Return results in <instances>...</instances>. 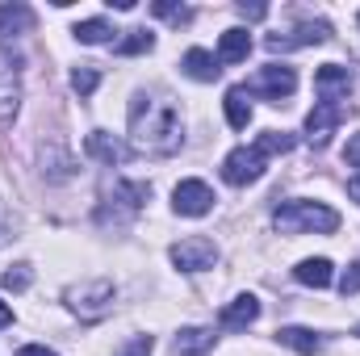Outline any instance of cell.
Here are the masks:
<instances>
[{
  "label": "cell",
  "mask_w": 360,
  "mask_h": 356,
  "mask_svg": "<svg viewBox=\"0 0 360 356\" xmlns=\"http://www.w3.org/2000/svg\"><path fill=\"white\" fill-rule=\"evenodd\" d=\"M151 13L164 17V21H172V25H188V21H193V8H188V4H172V0H155Z\"/></svg>",
  "instance_id": "cell-23"
},
{
  "label": "cell",
  "mask_w": 360,
  "mask_h": 356,
  "mask_svg": "<svg viewBox=\"0 0 360 356\" xmlns=\"http://www.w3.org/2000/svg\"><path fill=\"white\" fill-rule=\"evenodd\" d=\"M272 227L281 235H310V231L314 235H331L340 227V214L331 205H323V201H285V205H276Z\"/></svg>",
  "instance_id": "cell-2"
},
{
  "label": "cell",
  "mask_w": 360,
  "mask_h": 356,
  "mask_svg": "<svg viewBox=\"0 0 360 356\" xmlns=\"http://www.w3.org/2000/svg\"><path fill=\"white\" fill-rule=\"evenodd\" d=\"M256 147H260L264 155H276V151H289V147H293V134H285V130H264V134L256 139Z\"/></svg>",
  "instance_id": "cell-24"
},
{
  "label": "cell",
  "mask_w": 360,
  "mask_h": 356,
  "mask_svg": "<svg viewBox=\"0 0 360 356\" xmlns=\"http://www.w3.org/2000/svg\"><path fill=\"white\" fill-rule=\"evenodd\" d=\"M340 289H344V298H348V293H360V260L340 276Z\"/></svg>",
  "instance_id": "cell-28"
},
{
  "label": "cell",
  "mask_w": 360,
  "mask_h": 356,
  "mask_svg": "<svg viewBox=\"0 0 360 356\" xmlns=\"http://www.w3.org/2000/svg\"><path fill=\"white\" fill-rule=\"evenodd\" d=\"M276 340H281L285 348L302 352V356H314L319 348H323V336H314L310 327H281V331H276Z\"/></svg>",
  "instance_id": "cell-17"
},
{
  "label": "cell",
  "mask_w": 360,
  "mask_h": 356,
  "mask_svg": "<svg viewBox=\"0 0 360 356\" xmlns=\"http://www.w3.org/2000/svg\"><path fill=\"white\" fill-rule=\"evenodd\" d=\"M331 38V25L327 21H306V25H297L293 34H272L269 38V51H293V46H319V42H327Z\"/></svg>",
  "instance_id": "cell-9"
},
{
  "label": "cell",
  "mask_w": 360,
  "mask_h": 356,
  "mask_svg": "<svg viewBox=\"0 0 360 356\" xmlns=\"http://www.w3.org/2000/svg\"><path fill=\"white\" fill-rule=\"evenodd\" d=\"M34 30V8L30 4H0V34H30Z\"/></svg>",
  "instance_id": "cell-16"
},
{
  "label": "cell",
  "mask_w": 360,
  "mask_h": 356,
  "mask_svg": "<svg viewBox=\"0 0 360 356\" xmlns=\"http://www.w3.org/2000/svg\"><path fill=\"white\" fill-rule=\"evenodd\" d=\"M214 260H218V248L205 235H188V239L172 243V265L180 272H205V268H214Z\"/></svg>",
  "instance_id": "cell-6"
},
{
  "label": "cell",
  "mask_w": 360,
  "mask_h": 356,
  "mask_svg": "<svg viewBox=\"0 0 360 356\" xmlns=\"http://www.w3.org/2000/svg\"><path fill=\"white\" fill-rule=\"evenodd\" d=\"M80 42H89V46H101V42H113V30L101 21V17H89V21H80L76 30H72Z\"/></svg>",
  "instance_id": "cell-21"
},
{
  "label": "cell",
  "mask_w": 360,
  "mask_h": 356,
  "mask_svg": "<svg viewBox=\"0 0 360 356\" xmlns=\"http://www.w3.org/2000/svg\"><path fill=\"white\" fill-rule=\"evenodd\" d=\"M151 348H155V340H151V336H134V340H130L117 356H151Z\"/></svg>",
  "instance_id": "cell-27"
},
{
  "label": "cell",
  "mask_w": 360,
  "mask_h": 356,
  "mask_svg": "<svg viewBox=\"0 0 360 356\" xmlns=\"http://www.w3.org/2000/svg\"><path fill=\"white\" fill-rule=\"evenodd\" d=\"M4 289H13V293H21V289H30V281H34V272H30V265H13L4 276Z\"/></svg>",
  "instance_id": "cell-26"
},
{
  "label": "cell",
  "mask_w": 360,
  "mask_h": 356,
  "mask_svg": "<svg viewBox=\"0 0 360 356\" xmlns=\"http://www.w3.org/2000/svg\"><path fill=\"white\" fill-rule=\"evenodd\" d=\"M155 46V34L151 30H126V38L117 42V55H143Z\"/></svg>",
  "instance_id": "cell-22"
},
{
  "label": "cell",
  "mask_w": 360,
  "mask_h": 356,
  "mask_svg": "<svg viewBox=\"0 0 360 356\" xmlns=\"http://www.w3.org/2000/svg\"><path fill=\"white\" fill-rule=\"evenodd\" d=\"M314 92H319V101L340 105V96H348V92H352V72H348V68H340V63L319 68V72H314Z\"/></svg>",
  "instance_id": "cell-10"
},
{
  "label": "cell",
  "mask_w": 360,
  "mask_h": 356,
  "mask_svg": "<svg viewBox=\"0 0 360 356\" xmlns=\"http://www.w3.org/2000/svg\"><path fill=\"white\" fill-rule=\"evenodd\" d=\"M264 164H269V155L252 143V147H235L226 160H222V180L226 184H256V180L264 177Z\"/></svg>",
  "instance_id": "cell-4"
},
{
  "label": "cell",
  "mask_w": 360,
  "mask_h": 356,
  "mask_svg": "<svg viewBox=\"0 0 360 356\" xmlns=\"http://www.w3.org/2000/svg\"><path fill=\"white\" fill-rule=\"evenodd\" d=\"M17 356H59V352H51V348H42V344H25Z\"/></svg>",
  "instance_id": "cell-31"
},
{
  "label": "cell",
  "mask_w": 360,
  "mask_h": 356,
  "mask_svg": "<svg viewBox=\"0 0 360 356\" xmlns=\"http://www.w3.org/2000/svg\"><path fill=\"white\" fill-rule=\"evenodd\" d=\"M184 72H188L193 80L210 84V80H218V76H222V63H218V55H210V51L193 46V51H184Z\"/></svg>",
  "instance_id": "cell-14"
},
{
  "label": "cell",
  "mask_w": 360,
  "mask_h": 356,
  "mask_svg": "<svg viewBox=\"0 0 360 356\" xmlns=\"http://www.w3.org/2000/svg\"><path fill=\"white\" fill-rule=\"evenodd\" d=\"M68 306L84 319H101L109 306H113V281H89V285H72L68 289Z\"/></svg>",
  "instance_id": "cell-5"
},
{
  "label": "cell",
  "mask_w": 360,
  "mask_h": 356,
  "mask_svg": "<svg viewBox=\"0 0 360 356\" xmlns=\"http://www.w3.org/2000/svg\"><path fill=\"white\" fill-rule=\"evenodd\" d=\"M226 122L235 126V130H248V122H252V101H248V92L243 89H226Z\"/></svg>",
  "instance_id": "cell-20"
},
{
  "label": "cell",
  "mask_w": 360,
  "mask_h": 356,
  "mask_svg": "<svg viewBox=\"0 0 360 356\" xmlns=\"http://www.w3.org/2000/svg\"><path fill=\"white\" fill-rule=\"evenodd\" d=\"M293 276L302 281V285H310V289H327L331 285V260H323V256H314V260H302V265L293 268Z\"/></svg>",
  "instance_id": "cell-19"
},
{
  "label": "cell",
  "mask_w": 360,
  "mask_h": 356,
  "mask_svg": "<svg viewBox=\"0 0 360 356\" xmlns=\"http://www.w3.org/2000/svg\"><path fill=\"white\" fill-rule=\"evenodd\" d=\"M293 89H297V76H293V68H285V63H269V68H260V72L243 84L248 96H264V101H272V105L289 101Z\"/></svg>",
  "instance_id": "cell-3"
},
{
  "label": "cell",
  "mask_w": 360,
  "mask_h": 356,
  "mask_svg": "<svg viewBox=\"0 0 360 356\" xmlns=\"http://www.w3.org/2000/svg\"><path fill=\"white\" fill-rule=\"evenodd\" d=\"M96 84H101V72H96V68H76V72H72V89L80 92V96H92Z\"/></svg>",
  "instance_id": "cell-25"
},
{
  "label": "cell",
  "mask_w": 360,
  "mask_h": 356,
  "mask_svg": "<svg viewBox=\"0 0 360 356\" xmlns=\"http://www.w3.org/2000/svg\"><path fill=\"white\" fill-rule=\"evenodd\" d=\"M348 197H352V201H360V177L348 180Z\"/></svg>",
  "instance_id": "cell-32"
},
{
  "label": "cell",
  "mask_w": 360,
  "mask_h": 356,
  "mask_svg": "<svg viewBox=\"0 0 360 356\" xmlns=\"http://www.w3.org/2000/svg\"><path fill=\"white\" fill-rule=\"evenodd\" d=\"M214 348V331L210 327H184L176 336V356H205Z\"/></svg>",
  "instance_id": "cell-18"
},
{
  "label": "cell",
  "mask_w": 360,
  "mask_h": 356,
  "mask_svg": "<svg viewBox=\"0 0 360 356\" xmlns=\"http://www.w3.org/2000/svg\"><path fill=\"white\" fill-rule=\"evenodd\" d=\"M248 51H252V34L235 25V30H226L222 42H218V63H243Z\"/></svg>",
  "instance_id": "cell-15"
},
{
  "label": "cell",
  "mask_w": 360,
  "mask_h": 356,
  "mask_svg": "<svg viewBox=\"0 0 360 356\" xmlns=\"http://www.w3.org/2000/svg\"><path fill=\"white\" fill-rule=\"evenodd\" d=\"M84 151H89L92 160H101V164H122V160L130 155V147L117 143V139L105 134V130H92L89 139H84Z\"/></svg>",
  "instance_id": "cell-13"
},
{
  "label": "cell",
  "mask_w": 360,
  "mask_h": 356,
  "mask_svg": "<svg viewBox=\"0 0 360 356\" xmlns=\"http://www.w3.org/2000/svg\"><path fill=\"white\" fill-rule=\"evenodd\" d=\"M239 13H243L248 21H260V17H269V8H264V4H239Z\"/></svg>",
  "instance_id": "cell-30"
},
{
  "label": "cell",
  "mask_w": 360,
  "mask_h": 356,
  "mask_svg": "<svg viewBox=\"0 0 360 356\" xmlns=\"http://www.w3.org/2000/svg\"><path fill=\"white\" fill-rule=\"evenodd\" d=\"M340 122H344V109L331 105V101H319V105L310 109V117H306V139H310V147H327Z\"/></svg>",
  "instance_id": "cell-8"
},
{
  "label": "cell",
  "mask_w": 360,
  "mask_h": 356,
  "mask_svg": "<svg viewBox=\"0 0 360 356\" xmlns=\"http://www.w3.org/2000/svg\"><path fill=\"white\" fill-rule=\"evenodd\" d=\"M130 147L143 155H176L184 147V117L176 101L139 92L130 101Z\"/></svg>",
  "instance_id": "cell-1"
},
{
  "label": "cell",
  "mask_w": 360,
  "mask_h": 356,
  "mask_svg": "<svg viewBox=\"0 0 360 356\" xmlns=\"http://www.w3.org/2000/svg\"><path fill=\"white\" fill-rule=\"evenodd\" d=\"M344 160H348L352 168H360V134H352V139H348V151H344Z\"/></svg>",
  "instance_id": "cell-29"
},
{
  "label": "cell",
  "mask_w": 360,
  "mask_h": 356,
  "mask_svg": "<svg viewBox=\"0 0 360 356\" xmlns=\"http://www.w3.org/2000/svg\"><path fill=\"white\" fill-rule=\"evenodd\" d=\"M256 319H260V302H256L252 293H239V298H235V302H226V306H222V314H218V323H222L226 331H248Z\"/></svg>",
  "instance_id": "cell-12"
},
{
  "label": "cell",
  "mask_w": 360,
  "mask_h": 356,
  "mask_svg": "<svg viewBox=\"0 0 360 356\" xmlns=\"http://www.w3.org/2000/svg\"><path fill=\"white\" fill-rule=\"evenodd\" d=\"M172 205H176V214H184V218H201V214L214 210V189L205 180H180L176 193H172Z\"/></svg>",
  "instance_id": "cell-7"
},
{
  "label": "cell",
  "mask_w": 360,
  "mask_h": 356,
  "mask_svg": "<svg viewBox=\"0 0 360 356\" xmlns=\"http://www.w3.org/2000/svg\"><path fill=\"white\" fill-rule=\"evenodd\" d=\"M17 101H21V76H17L13 55L0 46V122H8L17 113Z\"/></svg>",
  "instance_id": "cell-11"
},
{
  "label": "cell",
  "mask_w": 360,
  "mask_h": 356,
  "mask_svg": "<svg viewBox=\"0 0 360 356\" xmlns=\"http://www.w3.org/2000/svg\"><path fill=\"white\" fill-rule=\"evenodd\" d=\"M8 323H13V310H8V306L0 302V327H8Z\"/></svg>",
  "instance_id": "cell-33"
}]
</instances>
